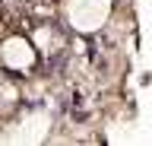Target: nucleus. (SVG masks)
I'll return each mask as SVG.
<instances>
[{"label": "nucleus", "instance_id": "f257e3e1", "mask_svg": "<svg viewBox=\"0 0 152 146\" xmlns=\"http://www.w3.org/2000/svg\"><path fill=\"white\" fill-rule=\"evenodd\" d=\"M114 0H64V22L76 35H95L108 26Z\"/></svg>", "mask_w": 152, "mask_h": 146}, {"label": "nucleus", "instance_id": "f03ea898", "mask_svg": "<svg viewBox=\"0 0 152 146\" xmlns=\"http://www.w3.org/2000/svg\"><path fill=\"white\" fill-rule=\"evenodd\" d=\"M38 64V51L26 35H7L0 41V67L7 73H32Z\"/></svg>", "mask_w": 152, "mask_h": 146}, {"label": "nucleus", "instance_id": "7ed1b4c3", "mask_svg": "<svg viewBox=\"0 0 152 146\" xmlns=\"http://www.w3.org/2000/svg\"><path fill=\"white\" fill-rule=\"evenodd\" d=\"M7 134H10V143H41L51 134V114L41 108H32L7 127Z\"/></svg>", "mask_w": 152, "mask_h": 146}, {"label": "nucleus", "instance_id": "20e7f679", "mask_svg": "<svg viewBox=\"0 0 152 146\" xmlns=\"http://www.w3.org/2000/svg\"><path fill=\"white\" fill-rule=\"evenodd\" d=\"M32 45H35L38 57H41V54H45V57H51V54H60V51L66 48V32L60 29V26L41 22V26H35V32H32Z\"/></svg>", "mask_w": 152, "mask_h": 146}]
</instances>
